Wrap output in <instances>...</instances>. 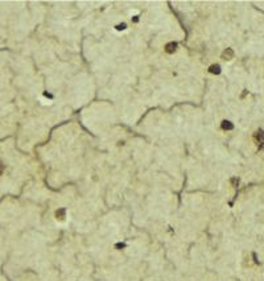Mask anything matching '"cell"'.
<instances>
[{
	"mask_svg": "<svg viewBox=\"0 0 264 281\" xmlns=\"http://www.w3.org/2000/svg\"><path fill=\"white\" fill-rule=\"evenodd\" d=\"M254 140L258 145H263L264 144V131L263 129H258L254 133Z\"/></svg>",
	"mask_w": 264,
	"mask_h": 281,
	"instance_id": "obj_1",
	"label": "cell"
},
{
	"mask_svg": "<svg viewBox=\"0 0 264 281\" xmlns=\"http://www.w3.org/2000/svg\"><path fill=\"white\" fill-rule=\"evenodd\" d=\"M234 56H235V53H234V50L231 49V48H227V49L223 50V53H222V59H224V61H231V59L234 58Z\"/></svg>",
	"mask_w": 264,
	"mask_h": 281,
	"instance_id": "obj_2",
	"label": "cell"
},
{
	"mask_svg": "<svg viewBox=\"0 0 264 281\" xmlns=\"http://www.w3.org/2000/svg\"><path fill=\"white\" fill-rule=\"evenodd\" d=\"M176 49H177V44L176 42H168V44L165 45V52L166 53H169V54H172V53H174L176 52Z\"/></svg>",
	"mask_w": 264,
	"mask_h": 281,
	"instance_id": "obj_3",
	"label": "cell"
},
{
	"mask_svg": "<svg viewBox=\"0 0 264 281\" xmlns=\"http://www.w3.org/2000/svg\"><path fill=\"white\" fill-rule=\"evenodd\" d=\"M221 127H222V129H224V131H231V129H234V124L230 122V120H223V122L221 123Z\"/></svg>",
	"mask_w": 264,
	"mask_h": 281,
	"instance_id": "obj_4",
	"label": "cell"
},
{
	"mask_svg": "<svg viewBox=\"0 0 264 281\" xmlns=\"http://www.w3.org/2000/svg\"><path fill=\"white\" fill-rule=\"evenodd\" d=\"M209 71L211 73V74H221V66L217 65V63H214V65H210L209 66Z\"/></svg>",
	"mask_w": 264,
	"mask_h": 281,
	"instance_id": "obj_5",
	"label": "cell"
},
{
	"mask_svg": "<svg viewBox=\"0 0 264 281\" xmlns=\"http://www.w3.org/2000/svg\"><path fill=\"white\" fill-rule=\"evenodd\" d=\"M65 215H66V210L65 209H58L56 211V218L59 219V220H63V219H65Z\"/></svg>",
	"mask_w": 264,
	"mask_h": 281,
	"instance_id": "obj_6",
	"label": "cell"
},
{
	"mask_svg": "<svg viewBox=\"0 0 264 281\" xmlns=\"http://www.w3.org/2000/svg\"><path fill=\"white\" fill-rule=\"evenodd\" d=\"M230 184L233 185L234 187H236V186H238V184H239V178H238V177H233V178H230Z\"/></svg>",
	"mask_w": 264,
	"mask_h": 281,
	"instance_id": "obj_7",
	"label": "cell"
},
{
	"mask_svg": "<svg viewBox=\"0 0 264 281\" xmlns=\"http://www.w3.org/2000/svg\"><path fill=\"white\" fill-rule=\"evenodd\" d=\"M126 27H127V25H126L124 22H121V24H118V25H116V29H118V31H124Z\"/></svg>",
	"mask_w": 264,
	"mask_h": 281,
	"instance_id": "obj_8",
	"label": "cell"
},
{
	"mask_svg": "<svg viewBox=\"0 0 264 281\" xmlns=\"http://www.w3.org/2000/svg\"><path fill=\"white\" fill-rule=\"evenodd\" d=\"M124 247H126V243H116L115 244V248H116V250H123Z\"/></svg>",
	"mask_w": 264,
	"mask_h": 281,
	"instance_id": "obj_9",
	"label": "cell"
},
{
	"mask_svg": "<svg viewBox=\"0 0 264 281\" xmlns=\"http://www.w3.org/2000/svg\"><path fill=\"white\" fill-rule=\"evenodd\" d=\"M3 172H4V165H3V163L0 161V176L3 174Z\"/></svg>",
	"mask_w": 264,
	"mask_h": 281,
	"instance_id": "obj_10",
	"label": "cell"
},
{
	"mask_svg": "<svg viewBox=\"0 0 264 281\" xmlns=\"http://www.w3.org/2000/svg\"><path fill=\"white\" fill-rule=\"evenodd\" d=\"M132 21H134V22H137V21H139V17H137V16H135L134 19H132Z\"/></svg>",
	"mask_w": 264,
	"mask_h": 281,
	"instance_id": "obj_11",
	"label": "cell"
},
{
	"mask_svg": "<svg viewBox=\"0 0 264 281\" xmlns=\"http://www.w3.org/2000/svg\"><path fill=\"white\" fill-rule=\"evenodd\" d=\"M246 94H247V90H244V93L242 94V98H244V97H246Z\"/></svg>",
	"mask_w": 264,
	"mask_h": 281,
	"instance_id": "obj_12",
	"label": "cell"
}]
</instances>
